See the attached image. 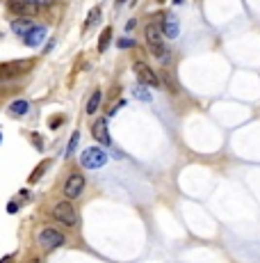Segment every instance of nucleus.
<instances>
[{
    "mask_svg": "<svg viewBox=\"0 0 260 263\" xmlns=\"http://www.w3.org/2000/svg\"><path fill=\"white\" fill-rule=\"evenodd\" d=\"M52 215H55L57 222H62V225H67V226H75V225H78V220H80V218H78V210H75L73 204H71V199L55 204Z\"/></svg>",
    "mask_w": 260,
    "mask_h": 263,
    "instance_id": "nucleus-1",
    "label": "nucleus"
},
{
    "mask_svg": "<svg viewBox=\"0 0 260 263\" xmlns=\"http://www.w3.org/2000/svg\"><path fill=\"white\" fill-rule=\"evenodd\" d=\"M107 163V153L103 149H96V147H89L80 153V165L85 169H98Z\"/></svg>",
    "mask_w": 260,
    "mask_h": 263,
    "instance_id": "nucleus-2",
    "label": "nucleus"
},
{
    "mask_svg": "<svg viewBox=\"0 0 260 263\" xmlns=\"http://www.w3.org/2000/svg\"><path fill=\"white\" fill-rule=\"evenodd\" d=\"M39 245H41L46 252H52V249H57L64 245V233H62L60 229L46 226V229H41V233H39Z\"/></svg>",
    "mask_w": 260,
    "mask_h": 263,
    "instance_id": "nucleus-3",
    "label": "nucleus"
},
{
    "mask_svg": "<svg viewBox=\"0 0 260 263\" xmlns=\"http://www.w3.org/2000/svg\"><path fill=\"white\" fill-rule=\"evenodd\" d=\"M135 75H137V80H139V85H146V87H160V78H157V74L153 71V69L149 67V64H144V62H135Z\"/></svg>",
    "mask_w": 260,
    "mask_h": 263,
    "instance_id": "nucleus-4",
    "label": "nucleus"
},
{
    "mask_svg": "<svg viewBox=\"0 0 260 263\" xmlns=\"http://www.w3.org/2000/svg\"><path fill=\"white\" fill-rule=\"evenodd\" d=\"M82 190H85V176H82L80 172L69 174L67 181H64V188H62L64 197H67V199H75V197H80Z\"/></svg>",
    "mask_w": 260,
    "mask_h": 263,
    "instance_id": "nucleus-5",
    "label": "nucleus"
},
{
    "mask_svg": "<svg viewBox=\"0 0 260 263\" xmlns=\"http://www.w3.org/2000/svg\"><path fill=\"white\" fill-rule=\"evenodd\" d=\"M39 5H35L32 0H7V12L16 16H32L39 12Z\"/></svg>",
    "mask_w": 260,
    "mask_h": 263,
    "instance_id": "nucleus-6",
    "label": "nucleus"
},
{
    "mask_svg": "<svg viewBox=\"0 0 260 263\" xmlns=\"http://www.w3.org/2000/svg\"><path fill=\"white\" fill-rule=\"evenodd\" d=\"M28 67H32L30 60L5 62V64H0V83H2V80H9V78H14L16 74H23V71H28Z\"/></svg>",
    "mask_w": 260,
    "mask_h": 263,
    "instance_id": "nucleus-7",
    "label": "nucleus"
},
{
    "mask_svg": "<svg viewBox=\"0 0 260 263\" xmlns=\"http://www.w3.org/2000/svg\"><path fill=\"white\" fill-rule=\"evenodd\" d=\"M91 135L96 137V142H101L103 147H110L112 135H110V128H107V117H101V119L94 121V126H91Z\"/></svg>",
    "mask_w": 260,
    "mask_h": 263,
    "instance_id": "nucleus-8",
    "label": "nucleus"
},
{
    "mask_svg": "<svg viewBox=\"0 0 260 263\" xmlns=\"http://www.w3.org/2000/svg\"><path fill=\"white\" fill-rule=\"evenodd\" d=\"M46 37H48V30H46L44 25H32L30 30H28V35L23 37V41H25V46H30V48H37V46L44 44Z\"/></svg>",
    "mask_w": 260,
    "mask_h": 263,
    "instance_id": "nucleus-9",
    "label": "nucleus"
},
{
    "mask_svg": "<svg viewBox=\"0 0 260 263\" xmlns=\"http://www.w3.org/2000/svg\"><path fill=\"white\" fill-rule=\"evenodd\" d=\"M162 35L167 39H176L180 35V25H178V21H176V16L164 14V19H162Z\"/></svg>",
    "mask_w": 260,
    "mask_h": 263,
    "instance_id": "nucleus-10",
    "label": "nucleus"
},
{
    "mask_svg": "<svg viewBox=\"0 0 260 263\" xmlns=\"http://www.w3.org/2000/svg\"><path fill=\"white\" fill-rule=\"evenodd\" d=\"M162 25H157V23H149L146 25V41H149V46H160L164 44L162 41Z\"/></svg>",
    "mask_w": 260,
    "mask_h": 263,
    "instance_id": "nucleus-11",
    "label": "nucleus"
},
{
    "mask_svg": "<svg viewBox=\"0 0 260 263\" xmlns=\"http://www.w3.org/2000/svg\"><path fill=\"white\" fill-rule=\"evenodd\" d=\"M30 28H32V21L28 16H21V19H14V21H12V32L18 35V37H25Z\"/></svg>",
    "mask_w": 260,
    "mask_h": 263,
    "instance_id": "nucleus-12",
    "label": "nucleus"
},
{
    "mask_svg": "<svg viewBox=\"0 0 260 263\" xmlns=\"http://www.w3.org/2000/svg\"><path fill=\"white\" fill-rule=\"evenodd\" d=\"M101 98H103V92H101V90H94V94H91L89 101H87V105H85L87 114H94V113H96L98 105H101Z\"/></svg>",
    "mask_w": 260,
    "mask_h": 263,
    "instance_id": "nucleus-13",
    "label": "nucleus"
},
{
    "mask_svg": "<svg viewBox=\"0 0 260 263\" xmlns=\"http://www.w3.org/2000/svg\"><path fill=\"white\" fill-rule=\"evenodd\" d=\"M28 110H30V103L23 101V98H18V101H14V103L9 105V113L12 114H25Z\"/></svg>",
    "mask_w": 260,
    "mask_h": 263,
    "instance_id": "nucleus-14",
    "label": "nucleus"
},
{
    "mask_svg": "<svg viewBox=\"0 0 260 263\" xmlns=\"http://www.w3.org/2000/svg\"><path fill=\"white\" fill-rule=\"evenodd\" d=\"M149 48H151V53H153V55H156L160 62H169V48H167L164 44H160V46H149Z\"/></svg>",
    "mask_w": 260,
    "mask_h": 263,
    "instance_id": "nucleus-15",
    "label": "nucleus"
},
{
    "mask_svg": "<svg viewBox=\"0 0 260 263\" xmlns=\"http://www.w3.org/2000/svg\"><path fill=\"white\" fill-rule=\"evenodd\" d=\"M110 41H112V30L107 28V30L101 32V39H98V53H105V51H107Z\"/></svg>",
    "mask_w": 260,
    "mask_h": 263,
    "instance_id": "nucleus-16",
    "label": "nucleus"
},
{
    "mask_svg": "<svg viewBox=\"0 0 260 263\" xmlns=\"http://www.w3.org/2000/svg\"><path fill=\"white\" fill-rule=\"evenodd\" d=\"M98 21H101V7H94L87 16V21H85V30H89L91 25H96Z\"/></svg>",
    "mask_w": 260,
    "mask_h": 263,
    "instance_id": "nucleus-17",
    "label": "nucleus"
},
{
    "mask_svg": "<svg viewBox=\"0 0 260 263\" xmlns=\"http://www.w3.org/2000/svg\"><path fill=\"white\" fill-rule=\"evenodd\" d=\"M46 167H48V160H41V163H39V167H37V169H35V172L30 174V179H28V181H30V183H35V181H39V179H41V174L46 172Z\"/></svg>",
    "mask_w": 260,
    "mask_h": 263,
    "instance_id": "nucleus-18",
    "label": "nucleus"
},
{
    "mask_svg": "<svg viewBox=\"0 0 260 263\" xmlns=\"http://www.w3.org/2000/svg\"><path fill=\"white\" fill-rule=\"evenodd\" d=\"M78 140H80V133H78V131H75L73 135H71V140H69V144H67V156H69V158L73 156L75 147H78Z\"/></svg>",
    "mask_w": 260,
    "mask_h": 263,
    "instance_id": "nucleus-19",
    "label": "nucleus"
},
{
    "mask_svg": "<svg viewBox=\"0 0 260 263\" xmlns=\"http://www.w3.org/2000/svg\"><path fill=\"white\" fill-rule=\"evenodd\" d=\"M135 96L141 98V101H151V94L146 92V85H139V87H135Z\"/></svg>",
    "mask_w": 260,
    "mask_h": 263,
    "instance_id": "nucleus-20",
    "label": "nucleus"
},
{
    "mask_svg": "<svg viewBox=\"0 0 260 263\" xmlns=\"http://www.w3.org/2000/svg\"><path fill=\"white\" fill-rule=\"evenodd\" d=\"M117 46H119V48H135L137 44H135L133 39H126V37H123V39H119V41H117Z\"/></svg>",
    "mask_w": 260,
    "mask_h": 263,
    "instance_id": "nucleus-21",
    "label": "nucleus"
},
{
    "mask_svg": "<svg viewBox=\"0 0 260 263\" xmlns=\"http://www.w3.org/2000/svg\"><path fill=\"white\" fill-rule=\"evenodd\" d=\"M62 119H64V117H51V124H48V126H51V128H60L62 126V124H60Z\"/></svg>",
    "mask_w": 260,
    "mask_h": 263,
    "instance_id": "nucleus-22",
    "label": "nucleus"
},
{
    "mask_svg": "<svg viewBox=\"0 0 260 263\" xmlns=\"http://www.w3.org/2000/svg\"><path fill=\"white\" fill-rule=\"evenodd\" d=\"M35 5H39V7H48V5H52L55 0H32Z\"/></svg>",
    "mask_w": 260,
    "mask_h": 263,
    "instance_id": "nucleus-23",
    "label": "nucleus"
},
{
    "mask_svg": "<svg viewBox=\"0 0 260 263\" xmlns=\"http://www.w3.org/2000/svg\"><path fill=\"white\" fill-rule=\"evenodd\" d=\"M7 210H9V213H16V210H18V204H16V202H9V204H7Z\"/></svg>",
    "mask_w": 260,
    "mask_h": 263,
    "instance_id": "nucleus-24",
    "label": "nucleus"
},
{
    "mask_svg": "<svg viewBox=\"0 0 260 263\" xmlns=\"http://www.w3.org/2000/svg\"><path fill=\"white\" fill-rule=\"evenodd\" d=\"M12 261H14V256H12V254L5 256V259H0V263H12Z\"/></svg>",
    "mask_w": 260,
    "mask_h": 263,
    "instance_id": "nucleus-25",
    "label": "nucleus"
},
{
    "mask_svg": "<svg viewBox=\"0 0 260 263\" xmlns=\"http://www.w3.org/2000/svg\"><path fill=\"white\" fill-rule=\"evenodd\" d=\"M52 46H55V39H52V41H48V44H46V53H48V51H52Z\"/></svg>",
    "mask_w": 260,
    "mask_h": 263,
    "instance_id": "nucleus-26",
    "label": "nucleus"
},
{
    "mask_svg": "<svg viewBox=\"0 0 260 263\" xmlns=\"http://www.w3.org/2000/svg\"><path fill=\"white\" fill-rule=\"evenodd\" d=\"M28 263H39V259H30V261H28Z\"/></svg>",
    "mask_w": 260,
    "mask_h": 263,
    "instance_id": "nucleus-27",
    "label": "nucleus"
},
{
    "mask_svg": "<svg viewBox=\"0 0 260 263\" xmlns=\"http://www.w3.org/2000/svg\"><path fill=\"white\" fill-rule=\"evenodd\" d=\"M173 2H176V5H180V2H183V0H173Z\"/></svg>",
    "mask_w": 260,
    "mask_h": 263,
    "instance_id": "nucleus-28",
    "label": "nucleus"
},
{
    "mask_svg": "<svg viewBox=\"0 0 260 263\" xmlns=\"http://www.w3.org/2000/svg\"><path fill=\"white\" fill-rule=\"evenodd\" d=\"M0 142H2V133H0Z\"/></svg>",
    "mask_w": 260,
    "mask_h": 263,
    "instance_id": "nucleus-29",
    "label": "nucleus"
},
{
    "mask_svg": "<svg viewBox=\"0 0 260 263\" xmlns=\"http://www.w3.org/2000/svg\"><path fill=\"white\" fill-rule=\"evenodd\" d=\"M117 2H123V0H117Z\"/></svg>",
    "mask_w": 260,
    "mask_h": 263,
    "instance_id": "nucleus-30",
    "label": "nucleus"
}]
</instances>
